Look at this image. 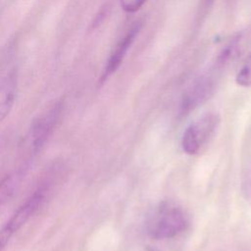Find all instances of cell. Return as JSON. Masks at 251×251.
<instances>
[{
	"label": "cell",
	"instance_id": "10",
	"mask_svg": "<svg viewBox=\"0 0 251 251\" xmlns=\"http://www.w3.org/2000/svg\"><path fill=\"white\" fill-rule=\"evenodd\" d=\"M147 0H120V5L125 12L134 13L138 11Z\"/></svg>",
	"mask_w": 251,
	"mask_h": 251
},
{
	"label": "cell",
	"instance_id": "5",
	"mask_svg": "<svg viewBox=\"0 0 251 251\" xmlns=\"http://www.w3.org/2000/svg\"><path fill=\"white\" fill-rule=\"evenodd\" d=\"M142 25H143L142 21L138 20L134 22L131 25V26L127 29V31L125 33V35L116 43L106 62V65L101 76V81L106 80L111 75H113L119 69L127 51L129 50L130 46L132 45L136 36L138 35Z\"/></svg>",
	"mask_w": 251,
	"mask_h": 251
},
{
	"label": "cell",
	"instance_id": "4",
	"mask_svg": "<svg viewBox=\"0 0 251 251\" xmlns=\"http://www.w3.org/2000/svg\"><path fill=\"white\" fill-rule=\"evenodd\" d=\"M62 110V102H56L32 123L30 129V146L34 153L44 146L45 142L54 131L59 123Z\"/></svg>",
	"mask_w": 251,
	"mask_h": 251
},
{
	"label": "cell",
	"instance_id": "2",
	"mask_svg": "<svg viewBox=\"0 0 251 251\" xmlns=\"http://www.w3.org/2000/svg\"><path fill=\"white\" fill-rule=\"evenodd\" d=\"M220 124L216 113H206L193 121L183 131L181 148L189 155L197 154L209 142Z\"/></svg>",
	"mask_w": 251,
	"mask_h": 251
},
{
	"label": "cell",
	"instance_id": "7",
	"mask_svg": "<svg viewBox=\"0 0 251 251\" xmlns=\"http://www.w3.org/2000/svg\"><path fill=\"white\" fill-rule=\"evenodd\" d=\"M16 96V75L10 72L0 80V123L9 115Z\"/></svg>",
	"mask_w": 251,
	"mask_h": 251
},
{
	"label": "cell",
	"instance_id": "8",
	"mask_svg": "<svg viewBox=\"0 0 251 251\" xmlns=\"http://www.w3.org/2000/svg\"><path fill=\"white\" fill-rule=\"evenodd\" d=\"M24 177V171L19 170L5 176L0 180V209L14 196Z\"/></svg>",
	"mask_w": 251,
	"mask_h": 251
},
{
	"label": "cell",
	"instance_id": "3",
	"mask_svg": "<svg viewBox=\"0 0 251 251\" xmlns=\"http://www.w3.org/2000/svg\"><path fill=\"white\" fill-rule=\"evenodd\" d=\"M215 87L216 78L212 74L203 75L196 78L182 95L179 105L180 115H187L189 112L207 101L213 94Z\"/></svg>",
	"mask_w": 251,
	"mask_h": 251
},
{
	"label": "cell",
	"instance_id": "9",
	"mask_svg": "<svg viewBox=\"0 0 251 251\" xmlns=\"http://www.w3.org/2000/svg\"><path fill=\"white\" fill-rule=\"evenodd\" d=\"M235 81L243 87H251V52L246 57L235 75Z\"/></svg>",
	"mask_w": 251,
	"mask_h": 251
},
{
	"label": "cell",
	"instance_id": "1",
	"mask_svg": "<svg viewBox=\"0 0 251 251\" xmlns=\"http://www.w3.org/2000/svg\"><path fill=\"white\" fill-rule=\"evenodd\" d=\"M189 226V219L181 206L171 200L158 203L149 213L145 229L155 240L172 239L183 233Z\"/></svg>",
	"mask_w": 251,
	"mask_h": 251
},
{
	"label": "cell",
	"instance_id": "11",
	"mask_svg": "<svg viewBox=\"0 0 251 251\" xmlns=\"http://www.w3.org/2000/svg\"><path fill=\"white\" fill-rule=\"evenodd\" d=\"M14 231L5 224L0 229V251H3L11 237L14 235Z\"/></svg>",
	"mask_w": 251,
	"mask_h": 251
},
{
	"label": "cell",
	"instance_id": "6",
	"mask_svg": "<svg viewBox=\"0 0 251 251\" xmlns=\"http://www.w3.org/2000/svg\"><path fill=\"white\" fill-rule=\"evenodd\" d=\"M44 188H39L32 195H30L26 201L22 204L19 209L13 214L6 225L16 233L31 218V216L37 211L44 198Z\"/></svg>",
	"mask_w": 251,
	"mask_h": 251
},
{
	"label": "cell",
	"instance_id": "12",
	"mask_svg": "<svg viewBox=\"0 0 251 251\" xmlns=\"http://www.w3.org/2000/svg\"><path fill=\"white\" fill-rule=\"evenodd\" d=\"M204 1V3L206 4V5H211L213 2H214V0H203Z\"/></svg>",
	"mask_w": 251,
	"mask_h": 251
}]
</instances>
